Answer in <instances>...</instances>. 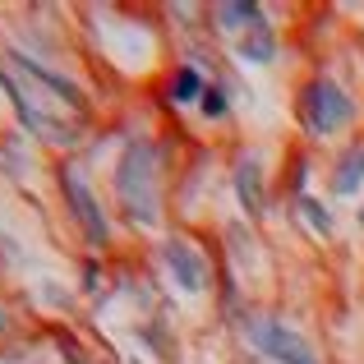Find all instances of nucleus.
<instances>
[{
  "mask_svg": "<svg viewBox=\"0 0 364 364\" xmlns=\"http://www.w3.org/2000/svg\"><path fill=\"white\" fill-rule=\"evenodd\" d=\"M161 258H166L171 277H176V286L185 295H198L208 286V263H203V254H198L189 240H176V235H171V240L161 245Z\"/></svg>",
  "mask_w": 364,
  "mask_h": 364,
  "instance_id": "39448f33",
  "label": "nucleus"
},
{
  "mask_svg": "<svg viewBox=\"0 0 364 364\" xmlns=\"http://www.w3.org/2000/svg\"><path fill=\"white\" fill-rule=\"evenodd\" d=\"M258 18H263V9L245 5V0H235V5H217V23H222V33H249V23H258Z\"/></svg>",
  "mask_w": 364,
  "mask_h": 364,
  "instance_id": "9d476101",
  "label": "nucleus"
},
{
  "mask_svg": "<svg viewBox=\"0 0 364 364\" xmlns=\"http://www.w3.org/2000/svg\"><path fill=\"white\" fill-rule=\"evenodd\" d=\"M300 213H304V222H309V226H314L318 235H332V217H328V208H323L318 198L300 194Z\"/></svg>",
  "mask_w": 364,
  "mask_h": 364,
  "instance_id": "f8f14e48",
  "label": "nucleus"
},
{
  "mask_svg": "<svg viewBox=\"0 0 364 364\" xmlns=\"http://www.w3.org/2000/svg\"><path fill=\"white\" fill-rule=\"evenodd\" d=\"M65 360H70V364H88V360H83V355H79L74 346H65Z\"/></svg>",
  "mask_w": 364,
  "mask_h": 364,
  "instance_id": "4468645a",
  "label": "nucleus"
},
{
  "mask_svg": "<svg viewBox=\"0 0 364 364\" xmlns=\"http://www.w3.org/2000/svg\"><path fill=\"white\" fill-rule=\"evenodd\" d=\"M240 60H249V65H272L277 60V33H272L267 18H258V23L240 37Z\"/></svg>",
  "mask_w": 364,
  "mask_h": 364,
  "instance_id": "0eeeda50",
  "label": "nucleus"
},
{
  "mask_svg": "<svg viewBox=\"0 0 364 364\" xmlns=\"http://www.w3.org/2000/svg\"><path fill=\"white\" fill-rule=\"evenodd\" d=\"M360 222H364V208H360Z\"/></svg>",
  "mask_w": 364,
  "mask_h": 364,
  "instance_id": "2eb2a0df",
  "label": "nucleus"
},
{
  "mask_svg": "<svg viewBox=\"0 0 364 364\" xmlns=\"http://www.w3.org/2000/svg\"><path fill=\"white\" fill-rule=\"evenodd\" d=\"M60 189H65V198H70V208H74V222L83 226L88 245H107L111 226H107V217H102V203L92 198V189L83 185V176H79V171H65V176H60Z\"/></svg>",
  "mask_w": 364,
  "mask_h": 364,
  "instance_id": "20e7f679",
  "label": "nucleus"
},
{
  "mask_svg": "<svg viewBox=\"0 0 364 364\" xmlns=\"http://www.w3.org/2000/svg\"><path fill=\"white\" fill-rule=\"evenodd\" d=\"M235 194H240V208L249 217H263L267 213V189H263V166H258V157L249 152V157L235 161Z\"/></svg>",
  "mask_w": 364,
  "mask_h": 364,
  "instance_id": "423d86ee",
  "label": "nucleus"
},
{
  "mask_svg": "<svg viewBox=\"0 0 364 364\" xmlns=\"http://www.w3.org/2000/svg\"><path fill=\"white\" fill-rule=\"evenodd\" d=\"M116 194L124 217L143 226H157V152L152 143H129L116 166Z\"/></svg>",
  "mask_w": 364,
  "mask_h": 364,
  "instance_id": "f257e3e1",
  "label": "nucleus"
},
{
  "mask_svg": "<svg viewBox=\"0 0 364 364\" xmlns=\"http://www.w3.org/2000/svg\"><path fill=\"white\" fill-rule=\"evenodd\" d=\"M171 92H176V102H198L208 88H203V79H198V70L180 65V70H176V83H171Z\"/></svg>",
  "mask_w": 364,
  "mask_h": 364,
  "instance_id": "9b49d317",
  "label": "nucleus"
},
{
  "mask_svg": "<svg viewBox=\"0 0 364 364\" xmlns=\"http://www.w3.org/2000/svg\"><path fill=\"white\" fill-rule=\"evenodd\" d=\"M245 337L258 355L272 360V364H323L318 350H314L300 332L277 323V318H245Z\"/></svg>",
  "mask_w": 364,
  "mask_h": 364,
  "instance_id": "7ed1b4c3",
  "label": "nucleus"
},
{
  "mask_svg": "<svg viewBox=\"0 0 364 364\" xmlns=\"http://www.w3.org/2000/svg\"><path fill=\"white\" fill-rule=\"evenodd\" d=\"M300 124L314 134V139H328V134H337V129H346L350 120H355V102H350V92L346 88H337L332 79H309L300 88Z\"/></svg>",
  "mask_w": 364,
  "mask_h": 364,
  "instance_id": "f03ea898",
  "label": "nucleus"
},
{
  "mask_svg": "<svg viewBox=\"0 0 364 364\" xmlns=\"http://www.w3.org/2000/svg\"><path fill=\"white\" fill-rule=\"evenodd\" d=\"M198 111H203L208 120H226V116H231V107H226V92H222V88H208L203 97H198Z\"/></svg>",
  "mask_w": 364,
  "mask_h": 364,
  "instance_id": "ddd939ff",
  "label": "nucleus"
},
{
  "mask_svg": "<svg viewBox=\"0 0 364 364\" xmlns=\"http://www.w3.org/2000/svg\"><path fill=\"white\" fill-rule=\"evenodd\" d=\"M0 328H5V318H0Z\"/></svg>",
  "mask_w": 364,
  "mask_h": 364,
  "instance_id": "dca6fc26",
  "label": "nucleus"
},
{
  "mask_svg": "<svg viewBox=\"0 0 364 364\" xmlns=\"http://www.w3.org/2000/svg\"><path fill=\"white\" fill-rule=\"evenodd\" d=\"M360 185H364V143H350L346 157H341L337 171H332V194L350 198V194H360Z\"/></svg>",
  "mask_w": 364,
  "mask_h": 364,
  "instance_id": "6e6552de",
  "label": "nucleus"
},
{
  "mask_svg": "<svg viewBox=\"0 0 364 364\" xmlns=\"http://www.w3.org/2000/svg\"><path fill=\"white\" fill-rule=\"evenodd\" d=\"M14 65H18V70H23V74H33V79H42V83H46V88H51V92H55V97H60V102H70V107H79V111H83V92L74 88V83L65 79V74H51V70H46V65L28 60L23 51H14Z\"/></svg>",
  "mask_w": 364,
  "mask_h": 364,
  "instance_id": "1a4fd4ad",
  "label": "nucleus"
}]
</instances>
